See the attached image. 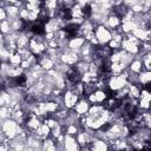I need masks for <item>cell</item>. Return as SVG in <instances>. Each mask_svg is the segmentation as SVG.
Wrapping results in <instances>:
<instances>
[{"label": "cell", "instance_id": "1", "mask_svg": "<svg viewBox=\"0 0 151 151\" xmlns=\"http://www.w3.org/2000/svg\"><path fill=\"white\" fill-rule=\"evenodd\" d=\"M0 32L2 34H7V33H11V25H9V21L7 19L5 20H1L0 21Z\"/></svg>", "mask_w": 151, "mask_h": 151}]
</instances>
